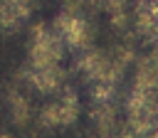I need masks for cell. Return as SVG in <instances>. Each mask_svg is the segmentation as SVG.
Listing matches in <instances>:
<instances>
[{
    "label": "cell",
    "instance_id": "6da1fadb",
    "mask_svg": "<svg viewBox=\"0 0 158 138\" xmlns=\"http://www.w3.org/2000/svg\"><path fill=\"white\" fill-rule=\"evenodd\" d=\"M64 39L52 25L37 22L30 30V44H27V64L40 69V67H54L62 64L64 59Z\"/></svg>",
    "mask_w": 158,
    "mask_h": 138
},
{
    "label": "cell",
    "instance_id": "7a4b0ae2",
    "mask_svg": "<svg viewBox=\"0 0 158 138\" xmlns=\"http://www.w3.org/2000/svg\"><path fill=\"white\" fill-rule=\"evenodd\" d=\"M20 76H22V81H27L35 91H40V94H44V96H52V94H57L59 89L67 86V71L62 69V64L40 67V69H35V67L27 64V67L20 71Z\"/></svg>",
    "mask_w": 158,
    "mask_h": 138
},
{
    "label": "cell",
    "instance_id": "3957f363",
    "mask_svg": "<svg viewBox=\"0 0 158 138\" xmlns=\"http://www.w3.org/2000/svg\"><path fill=\"white\" fill-rule=\"evenodd\" d=\"M7 108H10V116H12V123L15 126H27L30 118H32V104L30 99L20 91V89H10L7 91Z\"/></svg>",
    "mask_w": 158,
    "mask_h": 138
},
{
    "label": "cell",
    "instance_id": "277c9868",
    "mask_svg": "<svg viewBox=\"0 0 158 138\" xmlns=\"http://www.w3.org/2000/svg\"><path fill=\"white\" fill-rule=\"evenodd\" d=\"M37 123H40L42 128H49V131H52V128H62V118H59L57 99L42 104V108H40V113H37Z\"/></svg>",
    "mask_w": 158,
    "mask_h": 138
},
{
    "label": "cell",
    "instance_id": "5b68a950",
    "mask_svg": "<svg viewBox=\"0 0 158 138\" xmlns=\"http://www.w3.org/2000/svg\"><path fill=\"white\" fill-rule=\"evenodd\" d=\"M0 138H12V136L10 133H0Z\"/></svg>",
    "mask_w": 158,
    "mask_h": 138
}]
</instances>
